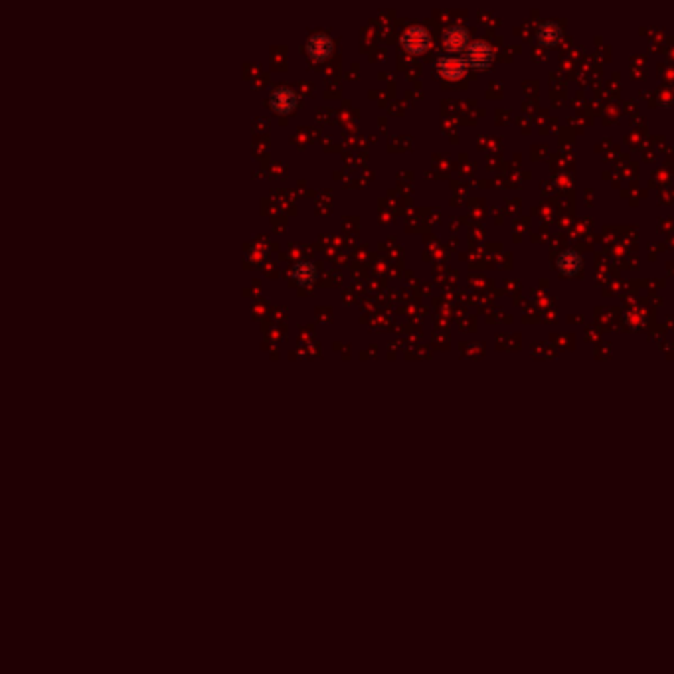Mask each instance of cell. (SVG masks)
Here are the masks:
<instances>
[{
    "mask_svg": "<svg viewBox=\"0 0 674 674\" xmlns=\"http://www.w3.org/2000/svg\"><path fill=\"white\" fill-rule=\"evenodd\" d=\"M463 58L465 61H467V66L473 68V70H489V68H493L496 51H494V48L489 42L474 40L471 42V46L467 48Z\"/></svg>",
    "mask_w": 674,
    "mask_h": 674,
    "instance_id": "1",
    "label": "cell"
},
{
    "mask_svg": "<svg viewBox=\"0 0 674 674\" xmlns=\"http://www.w3.org/2000/svg\"><path fill=\"white\" fill-rule=\"evenodd\" d=\"M402 48L412 56H419L431 48V34L425 26H410L400 38Z\"/></svg>",
    "mask_w": 674,
    "mask_h": 674,
    "instance_id": "2",
    "label": "cell"
},
{
    "mask_svg": "<svg viewBox=\"0 0 674 674\" xmlns=\"http://www.w3.org/2000/svg\"><path fill=\"white\" fill-rule=\"evenodd\" d=\"M469 46H471V36H469V30L461 24L449 26L443 34V48H445V51H449V56L465 54Z\"/></svg>",
    "mask_w": 674,
    "mask_h": 674,
    "instance_id": "3",
    "label": "cell"
},
{
    "mask_svg": "<svg viewBox=\"0 0 674 674\" xmlns=\"http://www.w3.org/2000/svg\"><path fill=\"white\" fill-rule=\"evenodd\" d=\"M435 68H437V73L441 75L443 80L447 81L463 80L467 75V70H469L465 58H459V56H439Z\"/></svg>",
    "mask_w": 674,
    "mask_h": 674,
    "instance_id": "4",
    "label": "cell"
},
{
    "mask_svg": "<svg viewBox=\"0 0 674 674\" xmlns=\"http://www.w3.org/2000/svg\"><path fill=\"white\" fill-rule=\"evenodd\" d=\"M585 259L584 255L575 250H565L558 257H556V271L564 277H575L584 271Z\"/></svg>",
    "mask_w": 674,
    "mask_h": 674,
    "instance_id": "5",
    "label": "cell"
},
{
    "mask_svg": "<svg viewBox=\"0 0 674 674\" xmlns=\"http://www.w3.org/2000/svg\"><path fill=\"white\" fill-rule=\"evenodd\" d=\"M334 50V42L326 34H312L309 40L305 42V51L312 61H324Z\"/></svg>",
    "mask_w": 674,
    "mask_h": 674,
    "instance_id": "6",
    "label": "cell"
},
{
    "mask_svg": "<svg viewBox=\"0 0 674 674\" xmlns=\"http://www.w3.org/2000/svg\"><path fill=\"white\" fill-rule=\"evenodd\" d=\"M269 105L275 113L289 115L299 105V95L291 87H277V90H273L271 97H269Z\"/></svg>",
    "mask_w": 674,
    "mask_h": 674,
    "instance_id": "7",
    "label": "cell"
},
{
    "mask_svg": "<svg viewBox=\"0 0 674 674\" xmlns=\"http://www.w3.org/2000/svg\"><path fill=\"white\" fill-rule=\"evenodd\" d=\"M564 40V28L553 20H544L536 28V42L544 48H556Z\"/></svg>",
    "mask_w": 674,
    "mask_h": 674,
    "instance_id": "8",
    "label": "cell"
},
{
    "mask_svg": "<svg viewBox=\"0 0 674 674\" xmlns=\"http://www.w3.org/2000/svg\"><path fill=\"white\" fill-rule=\"evenodd\" d=\"M289 275H291V279L297 283L299 287H311L312 283L319 279L317 265L309 262V259H299V262L293 263Z\"/></svg>",
    "mask_w": 674,
    "mask_h": 674,
    "instance_id": "9",
    "label": "cell"
},
{
    "mask_svg": "<svg viewBox=\"0 0 674 674\" xmlns=\"http://www.w3.org/2000/svg\"><path fill=\"white\" fill-rule=\"evenodd\" d=\"M625 322L631 331H639L644 326V314L641 311H627L625 312Z\"/></svg>",
    "mask_w": 674,
    "mask_h": 674,
    "instance_id": "10",
    "label": "cell"
}]
</instances>
